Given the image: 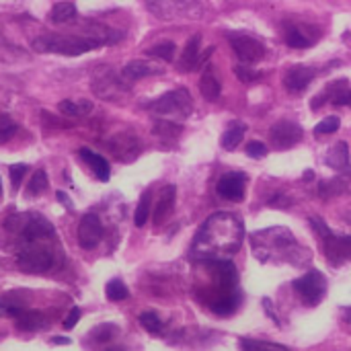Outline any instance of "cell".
<instances>
[{
    "mask_svg": "<svg viewBox=\"0 0 351 351\" xmlns=\"http://www.w3.org/2000/svg\"><path fill=\"white\" fill-rule=\"evenodd\" d=\"M286 43L296 49L313 47L319 39V33L311 25H288L286 27Z\"/></svg>",
    "mask_w": 351,
    "mask_h": 351,
    "instance_id": "obj_17",
    "label": "cell"
},
{
    "mask_svg": "<svg viewBox=\"0 0 351 351\" xmlns=\"http://www.w3.org/2000/svg\"><path fill=\"white\" fill-rule=\"evenodd\" d=\"M216 191L220 197L228 199V202H241L245 197L247 191V177L245 173L237 171V173H226L224 177H220Z\"/></svg>",
    "mask_w": 351,
    "mask_h": 351,
    "instance_id": "obj_15",
    "label": "cell"
},
{
    "mask_svg": "<svg viewBox=\"0 0 351 351\" xmlns=\"http://www.w3.org/2000/svg\"><path fill=\"white\" fill-rule=\"evenodd\" d=\"M315 70L308 68V66H292L286 74H284V86L290 90V93H304L308 88V84L313 82L315 78Z\"/></svg>",
    "mask_w": 351,
    "mask_h": 351,
    "instance_id": "obj_18",
    "label": "cell"
},
{
    "mask_svg": "<svg viewBox=\"0 0 351 351\" xmlns=\"http://www.w3.org/2000/svg\"><path fill=\"white\" fill-rule=\"evenodd\" d=\"M51 341L53 343H60V346H70V339L68 337H53Z\"/></svg>",
    "mask_w": 351,
    "mask_h": 351,
    "instance_id": "obj_50",
    "label": "cell"
},
{
    "mask_svg": "<svg viewBox=\"0 0 351 351\" xmlns=\"http://www.w3.org/2000/svg\"><path fill=\"white\" fill-rule=\"evenodd\" d=\"M325 103H331V105H351V88L348 86L346 78L327 84V88L313 99V109L317 111Z\"/></svg>",
    "mask_w": 351,
    "mask_h": 351,
    "instance_id": "obj_14",
    "label": "cell"
},
{
    "mask_svg": "<svg viewBox=\"0 0 351 351\" xmlns=\"http://www.w3.org/2000/svg\"><path fill=\"white\" fill-rule=\"evenodd\" d=\"M241 351H288L286 348L278 346V343H267V341H259V339H249L243 337L241 339Z\"/></svg>",
    "mask_w": 351,
    "mask_h": 351,
    "instance_id": "obj_37",
    "label": "cell"
},
{
    "mask_svg": "<svg viewBox=\"0 0 351 351\" xmlns=\"http://www.w3.org/2000/svg\"><path fill=\"white\" fill-rule=\"evenodd\" d=\"M348 183H350V179L343 175V177H337V179H333V181H323V183H319V193L323 195V197H333V195H339V193H343L346 189H348Z\"/></svg>",
    "mask_w": 351,
    "mask_h": 351,
    "instance_id": "obj_31",
    "label": "cell"
},
{
    "mask_svg": "<svg viewBox=\"0 0 351 351\" xmlns=\"http://www.w3.org/2000/svg\"><path fill=\"white\" fill-rule=\"evenodd\" d=\"M199 43H202L199 35H193L187 41V45H185V49L181 53V60H179V70L181 72H191V70H195L199 66V58H202L199 56Z\"/></svg>",
    "mask_w": 351,
    "mask_h": 351,
    "instance_id": "obj_22",
    "label": "cell"
},
{
    "mask_svg": "<svg viewBox=\"0 0 351 351\" xmlns=\"http://www.w3.org/2000/svg\"><path fill=\"white\" fill-rule=\"evenodd\" d=\"M80 317H82V311H80L78 306H74V308L68 313V317L64 319V329H66V331L74 329V327H76V323L80 321Z\"/></svg>",
    "mask_w": 351,
    "mask_h": 351,
    "instance_id": "obj_46",
    "label": "cell"
},
{
    "mask_svg": "<svg viewBox=\"0 0 351 351\" xmlns=\"http://www.w3.org/2000/svg\"><path fill=\"white\" fill-rule=\"evenodd\" d=\"M292 288L298 294V298L302 300V304L313 308V306H319L323 302L325 294H327V278H325L323 271L311 269L302 278L294 280Z\"/></svg>",
    "mask_w": 351,
    "mask_h": 351,
    "instance_id": "obj_9",
    "label": "cell"
},
{
    "mask_svg": "<svg viewBox=\"0 0 351 351\" xmlns=\"http://www.w3.org/2000/svg\"><path fill=\"white\" fill-rule=\"evenodd\" d=\"M76 239H78V245L86 251L95 249L101 239H103V224H101V218L97 214H86L80 218V224H78V230H76Z\"/></svg>",
    "mask_w": 351,
    "mask_h": 351,
    "instance_id": "obj_12",
    "label": "cell"
},
{
    "mask_svg": "<svg viewBox=\"0 0 351 351\" xmlns=\"http://www.w3.org/2000/svg\"><path fill=\"white\" fill-rule=\"evenodd\" d=\"M10 232L21 234L25 243H45L56 239V228L53 224L43 218L37 212H27V214H16L10 216L4 224Z\"/></svg>",
    "mask_w": 351,
    "mask_h": 351,
    "instance_id": "obj_5",
    "label": "cell"
},
{
    "mask_svg": "<svg viewBox=\"0 0 351 351\" xmlns=\"http://www.w3.org/2000/svg\"><path fill=\"white\" fill-rule=\"evenodd\" d=\"M105 296L107 300L111 302H121L130 296V290L125 288V284L121 280H111L107 286H105Z\"/></svg>",
    "mask_w": 351,
    "mask_h": 351,
    "instance_id": "obj_35",
    "label": "cell"
},
{
    "mask_svg": "<svg viewBox=\"0 0 351 351\" xmlns=\"http://www.w3.org/2000/svg\"><path fill=\"white\" fill-rule=\"evenodd\" d=\"M49 19L53 23H70L76 19V6L72 2H58L51 12H49Z\"/></svg>",
    "mask_w": 351,
    "mask_h": 351,
    "instance_id": "obj_30",
    "label": "cell"
},
{
    "mask_svg": "<svg viewBox=\"0 0 351 351\" xmlns=\"http://www.w3.org/2000/svg\"><path fill=\"white\" fill-rule=\"evenodd\" d=\"M243 237L245 226L239 216L226 212L214 214L197 230L191 245V257L199 261L228 259L230 255L239 253Z\"/></svg>",
    "mask_w": 351,
    "mask_h": 351,
    "instance_id": "obj_1",
    "label": "cell"
},
{
    "mask_svg": "<svg viewBox=\"0 0 351 351\" xmlns=\"http://www.w3.org/2000/svg\"><path fill=\"white\" fill-rule=\"evenodd\" d=\"M247 134V125L243 121H230L222 134V148L224 150H237V146L243 142Z\"/></svg>",
    "mask_w": 351,
    "mask_h": 351,
    "instance_id": "obj_27",
    "label": "cell"
},
{
    "mask_svg": "<svg viewBox=\"0 0 351 351\" xmlns=\"http://www.w3.org/2000/svg\"><path fill=\"white\" fill-rule=\"evenodd\" d=\"M16 132V123L12 121L10 115L6 113H0V144H6Z\"/></svg>",
    "mask_w": 351,
    "mask_h": 351,
    "instance_id": "obj_39",
    "label": "cell"
},
{
    "mask_svg": "<svg viewBox=\"0 0 351 351\" xmlns=\"http://www.w3.org/2000/svg\"><path fill=\"white\" fill-rule=\"evenodd\" d=\"M325 162H327V167H331V169H335V171H341V173L348 171V169H350V146H348L346 142L335 144V146L327 152Z\"/></svg>",
    "mask_w": 351,
    "mask_h": 351,
    "instance_id": "obj_24",
    "label": "cell"
},
{
    "mask_svg": "<svg viewBox=\"0 0 351 351\" xmlns=\"http://www.w3.org/2000/svg\"><path fill=\"white\" fill-rule=\"evenodd\" d=\"M33 49L39 53H58V56H82L90 49L101 47V43L93 37L82 35H58L47 33L33 39Z\"/></svg>",
    "mask_w": 351,
    "mask_h": 351,
    "instance_id": "obj_4",
    "label": "cell"
},
{
    "mask_svg": "<svg viewBox=\"0 0 351 351\" xmlns=\"http://www.w3.org/2000/svg\"><path fill=\"white\" fill-rule=\"evenodd\" d=\"M232 70H234V74H237L243 82H255V80L261 78V72H259V70H253V68H249V66H245V64H239V66H234Z\"/></svg>",
    "mask_w": 351,
    "mask_h": 351,
    "instance_id": "obj_41",
    "label": "cell"
},
{
    "mask_svg": "<svg viewBox=\"0 0 351 351\" xmlns=\"http://www.w3.org/2000/svg\"><path fill=\"white\" fill-rule=\"evenodd\" d=\"M204 267L210 274L212 286L206 292V304L208 308L218 317H230L237 313L241 304V292H239V271L232 261L228 259H212L202 261Z\"/></svg>",
    "mask_w": 351,
    "mask_h": 351,
    "instance_id": "obj_2",
    "label": "cell"
},
{
    "mask_svg": "<svg viewBox=\"0 0 351 351\" xmlns=\"http://www.w3.org/2000/svg\"><path fill=\"white\" fill-rule=\"evenodd\" d=\"M78 156L86 162V167L97 175L99 181H109V177H111V167H109V162H107L101 154H97V152H93V150H88V148H80V150H78Z\"/></svg>",
    "mask_w": 351,
    "mask_h": 351,
    "instance_id": "obj_20",
    "label": "cell"
},
{
    "mask_svg": "<svg viewBox=\"0 0 351 351\" xmlns=\"http://www.w3.org/2000/svg\"><path fill=\"white\" fill-rule=\"evenodd\" d=\"M181 132H183V125L173 119H156V123L152 128V134L158 138H165V140H177Z\"/></svg>",
    "mask_w": 351,
    "mask_h": 351,
    "instance_id": "obj_28",
    "label": "cell"
},
{
    "mask_svg": "<svg viewBox=\"0 0 351 351\" xmlns=\"http://www.w3.org/2000/svg\"><path fill=\"white\" fill-rule=\"evenodd\" d=\"M0 195H2V185H0Z\"/></svg>",
    "mask_w": 351,
    "mask_h": 351,
    "instance_id": "obj_52",
    "label": "cell"
},
{
    "mask_svg": "<svg viewBox=\"0 0 351 351\" xmlns=\"http://www.w3.org/2000/svg\"><path fill=\"white\" fill-rule=\"evenodd\" d=\"M311 226H313V230H315L321 239L327 237V234L331 232V228L327 226V222H325L321 216H313V218H311Z\"/></svg>",
    "mask_w": 351,
    "mask_h": 351,
    "instance_id": "obj_45",
    "label": "cell"
},
{
    "mask_svg": "<svg viewBox=\"0 0 351 351\" xmlns=\"http://www.w3.org/2000/svg\"><path fill=\"white\" fill-rule=\"evenodd\" d=\"M119 335V327L113 323H103L99 327H95L93 331V339H97V343H109Z\"/></svg>",
    "mask_w": 351,
    "mask_h": 351,
    "instance_id": "obj_36",
    "label": "cell"
},
{
    "mask_svg": "<svg viewBox=\"0 0 351 351\" xmlns=\"http://www.w3.org/2000/svg\"><path fill=\"white\" fill-rule=\"evenodd\" d=\"M111 154L121 162H132L140 154V142L132 134H117L107 142Z\"/></svg>",
    "mask_w": 351,
    "mask_h": 351,
    "instance_id": "obj_16",
    "label": "cell"
},
{
    "mask_svg": "<svg viewBox=\"0 0 351 351\" xmlns=\"http://www.w3.org/2000/svg\"><path fill=\"white\" fill-rule=\"evenodd\" d=\"M14 321L21 331H39L47 325V317L41 311H23Z\"/></svg>",
    "mask_w": 351,
    "mask_h": 351,
    "instance_id": "obj_25",
    "label": "cell"
},
{
    "mask_svg": "<svg viewBox=\"0 0 351 351\" xmlns=\"http://www.w3.org/2000/svg\"><path fill=\"white\" fill-rule=\"evenodd\" d=\"M60 111L68 117H84L93 111V103L90 101H62Z\"/></svg>",
    "mask_w": 351,
    "mask_h": 351,
    "instance_id": "obj_29",
    "label": "cell"
},
{
    "mask_svg": "<svg viewBox=\"0 0 351 351\" xmlns=\"http://www.w3.org/2000/svg\"><path fill=\"white\" fill-rule=\"evenodd\" d=\"M199 90H202L204 99H208V101H216L220 97V93H222V84H220V80L216 78V74H214V70L210 66H206V70H204V74L199 78Z\"/></svg>",
    "mask_w": 351,
    "mask_h": 351,
    "instance_id": "obj_26",
    "label": "cell"
},
{
    "mask_svg": "<svg viewBox=\"0 0 351 351\" xmlns=\"http://www.w3.org/2000/svg\"><path fill=\"white\" fill-rule=\"evenodd\" d=\"M25 173H27V167H25V165H14V167H10V183H12V189H14V191L19 189V185H21Z\"/></svg>",
    "mask_w": 351,
    "mask_h": 351,
    "instance_id": "obj_44",
    "label": "cell"
},
{
    "mask_svg": "<svg viewBox=\"0 0 351 351\" xmlns=\"http://www.w3.org/2000/svg\"><path fill=\"white\" fill-rule=\"evenodd\" d=\"M267 146L263 144V142H251L249 146H247V154L251 156V158H255V160H261V158H265L267 156Z\"/></svg>",
    "mask_w": 351,
    "mask_h": 351,
    "instance_id": "obj_42",
    "label": "cell"
},
{
    "mask_svg": "<svg viewBox=\"0 0 351 351\" xmlns=\"http://www.w3.org/2000/svg\"><path fill=\"white\" fill-rule=\"evenodd\" d=\"M56 195H58V199H60V202H62V204H66V206H68V208H70V210H72V204H70V199H68V195H66V193H64V191H58V193H56Z\"/></svg>",
    "mask_w": 351,
    "mask_h": 351,
    "instance_id": "obj_49",
    "label": "cell"
},
{
    "mask_svg": "<svg viewBox=\"0 0 351 351\" xmlns=\"http://www.w3.org/2000/svg\"><path fill=\"white\" fill-rule=\"evenodd\" d=\"M339 128H341V119H339L337 115H331V117H325V119L315 128V134H317V136H327V134H335Z\"/></svg>",
    "mask_w": 351,
    "mask_h": 351,
    "instance_id": "obj_40",
    "label": "cell"
},
{
    "mask_svg": "<svg viewBox=\"0 0 351 351\" xmlns=\"http://www.w3.org/2000/svg\"><path fill=\"white\" fill-rule=\"evenodd\" d=\"M152 14L165 21L175 19H199L204 14L202 0H146Z\"/></svg>",
    "mask_w": 351,
    "mask_h": 351,
    "instance_id": "obj_8",
    "label": "cell"
},
{
    "mask_svg": "<svg viewBox=\"0 0 351 351\" xmlns=\"http://www.w3.org/2000/svg\"><path fill=\"white\" fill-rule=\"evenodd\" d=\"M228 41L232 51L243 64H257L265 58V45L247 33H228Z\"/></svg>",
    "mask_w": 351,
    "mask_h": 351,
    "instance_id": "obj_10",
    "label": "cell"
},
{
    "mask_svg": "<svg viewBox=\"0 0 351 351\" xmlns=\"http://www.w3.org/2000/svg\"><path fill=\"white\" fill-rule=\"evenodd\" d=\"M175 43L173 41H162V43H158V45H154V47H150L148 49V56H152V58H158V60H162V62H171L173 58H175Z\"/></svg>",
    "mask_w": 351,
    "mask_h": 351,
    "instance_id": "obj_38",
    "label": "cell"
},
{
    "mask_svg": "<svg viewBox=\"0 0 351 351\" xmlns=\"http://www.w3.org/2000/svg\"><path fill=\"white\" fill-rule=\"evenodd\" d=\"M41 117H43V123H45V128H72V123L70 121H60V117H56L53 113H49V111H41Z\"/></svg>",
    "mask_w": 351,
    "mask_h": 351,
    "instance_id": "obj_43",
    "label": "cell"
},
{
    "mask_svg": "<svg viewBox=\"0 0 351 351\" xmlns=\"http://www.w3.org/2000/svg\"><path fill=\"white\" fill-rule=\"evenodd\" d=\"M175 197H177V187L175 185H167L162 191H160V197L156 202V208H154V224L160 226L173 212L175 208Z\"/></svg>",
    "mask_w": 351,
    "mask_h": 351,
    "instance_id": "obj_21",
    "label": "cell"
},
{
    "mask_svg": "<svg viewBox=\"0 0 351 351\" xmlns=\"http://www.w3.org/2000/svg\"><path fill=\"white\" fill-rule=\"evenodd\" d=\"M150 204H152V193L150 191H144L142 197H140V204L136 208V214H134V224L138 228L148 222V218H150Z\"/></svg>",
    "mask_w": 351,
    "mask_h": 351,
    "instance_id": "obj_32",
    "label": "cell"
},
{
    "mask_svg": "<svg viewBox=\"0 0 351 351\" xmlns=\"http://www.w3.org/2000/svg\"><path fill=\"white\" fill-rule=\"evenodd\" d=\"M148 109L160 117H171L175 119H187L193 113V99L187 88H175L158 97L148 105Z\"/></svg>",
    "mask_w": 351,
    "mask_h": 351,
    "instance_id": "obj_6",
    "label": "cell"
},
{
    "mask_svg": "<svg viewBox=\"0 0 351 351\" xmlns=\"http://www.w3.org/2000/svg\"><path fill=\"white\" fill-rule=\"evenodd\" d=\"M325 243V255L331 265H341L351 257V234H335L333 230L323 237Z\"/></svg>",
    "mask_w": 351,
    "mask_h": 351,
    "instance_id": "obj_13",
    "label": "cell"
},
{
    "mask_svg": "<svg viewBox=\"0 0 351 351\" xmlns=\"http://www.w3.org/2000/svg\"><path fill=\"white\" fill-rule=\"evenodd\" d=\"M138 321H140V325H142L150 335H160V333H162V321H160V317H158L154 311H144V313H140Z\"/></svg>",
    "mask_w": 351,
    "mask_h": 351,
    "instance_id": "obj_33",
    "label": "cell"
},
{
    "mask_svg": "<svg viewBox=\"0 0 351 351\" xmlns=\"http://www.w3.org/2000/svg\"><path fill=\"white\" fill-rule=\"evenodd\" d=\"M16 263H19L21 271L39 276V274L51 271V269L58 265V257H56V253H53L47 245H43V243H27V247L19 251Z\"/></svg>",
    "mask_w": 351,
    "mask_h": 351,
    "instance_id": "obj_7",
    "label": "cell"
},
{
    "mask_svg": "<svg viewBox=\"0 0 351 351\" xmlns=\"http://www.w3.org/2000/svg\"><path fill=\"white\" fill-rule=\"evenodd\" d=\"M47 185H49L47 173H45L43 169H37V171L33 173L31 181H29L27 193H29V195H33V197H37V195H41V193H43V191L47 189Z\"/></svg>",
    "mask_w": 351,
    "mask_h": 351,
    "instance_id": "obj_34",
    "label": "cell"
},
{
    "mask_svg": "<svg viewBox=\"0 0 351 351\" xmlns=\"http://www.w3.org/2000/svg\"><path fill=\"white\" fill-rule=\"evenodd\" d=\"M263 308H265V313L271 317V321H274L276 325H280V319L276 317V311H274V302H271L269 298H263Z\"/></svg>",
    "mask_w": 351,
    "mask_h": 351,
    "instance_id": "obj_48",
    "label": "cell"
},
{
    "mask_svg": "<svg viewBox=\"0 0 351 351\" xmlns=\"http://www.w3.org/2000/svg\"><path fill=\"white\" fill-rule=\"evenodd\" d=\"M93 90L103 99H113V97H117L119 90H123V84L119 82V78H115L111 72H107L93 80Z\"/></svg>",
    "mask_w": 351,
    "mask_h": 351,
    "instance_id": "obj_23",
    "label": "cell"
},
{
    "mask_svg": "<svg viewBox=\"0 0 351 351\" xmlns=\"http://www.w3.org/2000/svg\"><path fill=\"white\" fill-rule=\"evenodd\" d=\"M253 253L259 261H286L300 265L308 261V253L298 245L288 228H267L253 234Z\"/></svg>",
    "mask_w": 351,
    "mask_h": 351,
    "instance_id": "obj_3",
    "label": "cell"
},
{
    "mask_svg": "<svg viewBox=\"0 0 351 351\" xmlns=\"http://www.w3.org/2000/svg\"><path fill=\"white\" fill-rule=\"evenodd\" d=\"M162 68L152 64V62H146V60H132L130 64L123 66L121 70V78L123 80H140V78H146V76H154V74H160Z\"/></svg>",
    "mask_w": 351,
    "mask_h": 351,
    "instance_id": "obj_19",
    "label": "cell"
},
{
    "mask_svg": "<svg viewBox=\"0 0 351 351\" xmlns=\"http://www.w3.org/2000/svg\"><path fill=\"white\" fill-rule=\"evenodd\" d=\"M267 204H269L271 208H288V206H292V202H290L286 195H276V197H271Z\"/></svg>",
    "mask_w": 351,
    "mask_h": 351,
    "instance_id": "obj_47",
    "label": "cell"
},
{
    "mask_svg": "<svg viewBox=\"0 0 351 351\" xmlns=\"http://www.w3.org/2000/svg\"><path fill=\"white\" fill-rule=\"evenodd\" d=\"M302 136H304L302 125L296 123V121H292V119H280L269 130V142L278 150H286V148L296 146L302 140Z\"/></svg>",
    "mask_w": 351,
    "mask_h": 351,
    "instance_id": "obj_11",
    "label": "cell"
},
{
    "mask_svg": "<svg viewBox=\"0 0 351 351\" xmlns=\"http://www.w3.org/2000/svg\"><path fill=\"white\" fill-rule=\"evenodd\" d=\"M343 317H346V321H350V323H351V306L343 308Z\"/></svg>",
    "mask_w": 351,
    "mask_h": 351,
    "instance_id": "obj_51",
    "label": "cell"
}]
</instances>
